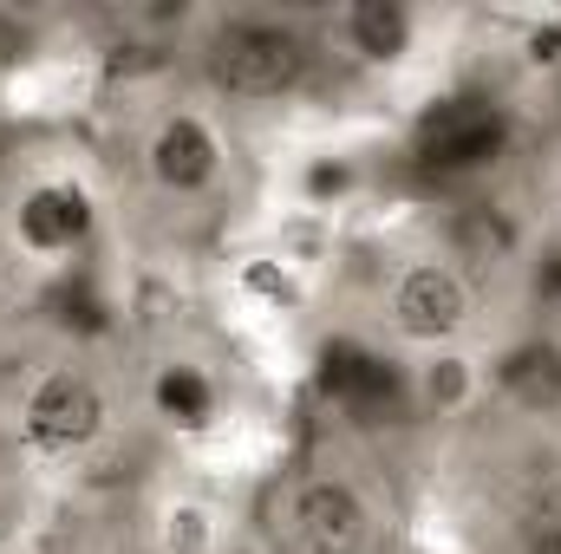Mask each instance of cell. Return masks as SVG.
I'll use <instances>...</instances> for the list:
<instances>
[{"instance_id":"30bf717a","label":"cell","mask_w":561,"mask_h":554,"mask_svg":"<svg viewBox=\"0 0 561 554\" xmlns=\"http://www.w3.org/2000/svg\"><path fill=\"white\" fill-rule=\"evenodd\" d=\"M483 372H490V412L516 424H561V326H510L483 339Z\"/></svg>"},{"instance_id":"e0dca14e","label":"cell","mask_w":561,"mask_h":554,"mask_svg":"<svg viewBox=\"0 0 561 554\" xmlns=\"http://www.w3.org/2000/svg\"><path fill=\"white\" fill-rule=\"evenodd\" d=\"M556 326H561V307H556Z\"/></svg>"},{"instance_id":"52a82bcc","label":"cell","mask_w":561,"mask_h":554,"mask_svg":"<svg viewBox=\"0 0 561 554\" xmlns=\"http://www.w3.org/2000/svg\"><path fill=\"white\" fill-rule=\"evenodd\" d=\"M523 118L496 92H444L412 125V170L444 196H483L516 157Z\"/></svg>"},{"instance_id":"4fadbf2b","label":"cell","mask_w":561,"mask_h":554,"mask_svg":"<svg viewBox=\"0 0 561 554\" xmlns=\"http://www.w3.org/2000/svg\"><path fill=\"white\" fill-rule=\"evenodd\" d=\"M503 554H561V496H536L510 516Z\"/></svg>"},{"instance_id":"3957f363","label":"cell","mask_w":561,"mask_h":554,"mask_svg":"<svg viewBox=\"0 0 561 554\" xmlns=\"http://www.w3.org/2000/svg\"><path fill=\"white\" fill-rule=\"evenodd\" d=\"M366 326L392 359H419L444 346H483L496 333V280L477 275L437 235L386 255L366 293Z\"/></svg>"},{"instance_id":"5b68a950","label":"cell","mask_w":561,"mask_h":554,"mask_svg":"<svg viewBox=\"0 0 561 554\" xmlns=\"http://www.w3.org/2000/svg\"><path fill=\"white\" fill-rule=\"evenodd\" d=\"M268 554H392V496L340 450L300 457L268 483Z\"/></svg>"},{"instance_id":"7a4b0ae2","label":"cell","mask_w":561,"mask_h":554,"mask_svg":"<svg viewBox=\"0 0 561 554\" xmlns=\"http://www.w3.org/2000/svg\"><path fill=\"white\" fill-rule=\"evenodd\" d=\"M125 417L131 385H118V372L85 346L33 353L0 399V430L13 457L39 476H79L85 463H99L118 443Z\"/></svg>"},{"instance_id":"9a60e30c","label":"cell","mask_w":561,"mask_h":554,"mask_svg":"<svg viewBox=\"0 0 561 554\" xmlns=\"http://www.w3.org/2000/svg\"><path fill=\"white\" fill-rule=\"evenodd\" d=\"M105 554H157V549H144V542H131V549H105Z\"/></svg>"},{"instance_id":"7c38bea8","label":"cell","mask_w":561,"mask_h":554,"mask_svg":"<svg viewBox=\"0 0 561 554\" xmlns=\"http://www.w3.org/2000/svg\"><path fill=\"white\" fill-rule=\"evenodd\" d=\"M144 549L157 554H236V516L203 489H163L144 516Z\"/></svg>"},{"instance_id":"ba28073f","label":"cell","mask_w":561,"mask_h":554,"mask_svg":"<svg viewBox=\"0 0 561 554\" xmlns=\"http://www.w3.org/2000/svg\"><path fill=\"white\" fill-rule=\"evenodd\" d=\"M131 412L170 437L176 450H209L236 430V379L216 353L203 346H183V339H163L150 346L131 372Z\"/></svg>"},{"instance_id":"277c9868","label":"cell","mask_w":561,"mask_h":554,"mask_svg":"<svg viewBox=\"0 0 561 554\" xmlns=\"http://www.w3.org/2000/svg\"><path fill=\"white\" fill-rule=\"evenodd\" d=\"M131 176L144 203L170 216H209L242 183V138L222 105H209L196 85H170L150 99L131 131Z\"/></svg>"},{"instance_id":"5bb4252c","label":"cell","mask_w":561,"mask_h":554,"mask_svg":"<svg viewBox=\"0 0 561 554\" xmlns=\"http://www.w3.org/2000/svg\"><path fill=\"white\" fill-rule=\"evenodd\" d=\"M7 293H13V268L0 262V326H7Z\"/></svg>"},{"instance_id":"9c48e42d","label":"cell","mask_w":561,"mask_h":554,"mask_svg":"<svg viewBox=\"0 0 561 554\" xmlns=\"http://www.w3.org/2000/svg\"><path fill=\"white\" fill-rule=\"evenodd\" d=\"M313 20L327 66L353 79H405L437 39V13L412 0H327Z\"/></svg>"},{"instance_id":"8992f818","label":"cell","mask_w":561,"mask_h":554,"mask_svg":"<svg viewBox=\"0 0 561 554\" xmlns=\"http://www.w3.org/2000/svg\"><path fill=\"white\" fill-rule=\"evenodd\" d=\"M105 242V189L85 163L46 157L0 189V262L13 275H72Z\"/></svg>"},{"instance_id":"2e32d148","label":"cell","mask_w":561,"mask_h":554,"mask_svg":"<svg viewBox=\"0 0 561 554\" xmlns=\"http://www.w3.org/2000/svg\"><path fill=\"white\" fill-rule=\"evenodd\" d=\"M0 554H20V549H0Z\"/></svg>"},{"instance_id":"6da1fadb","label":"cell","mask_w":561,"mask_h":554,"mask_svg":"<svg viewBox=\"0 0 561 554\" xmlns=\"http://www.w3.org/2000/svg\"><path fill=\"white\" fill-rule=\"evenodd\" d=\"M327 72L333 66H327L313 7L229 0V7L190 13V85L229 118L307 105Z\"/></svg>"},{"instance_id":"8fae6325","label":"cell","mask_w":561,"mask_h":554,"mask_svg":"<svg viewBox=\"0 0 561 554\" xmlns=\"http://www.w3.org/2000/svg\"><path fill=\"white\" fill-rule=\"evenodd\" d=\"M399 392L424 424H470L490 412V372H483V346H444L399 359Z\"/></svg>"}]
</instances>
